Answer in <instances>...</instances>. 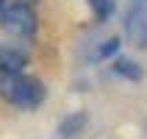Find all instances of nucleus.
<instances>
[{"label": "nucleus", "instance_id": "obj_1", "mask_svg": "<svg viewBox=\"0 0 147 139\" xmlns=\"http://www.w3.org/2000/svg\"><path fill=\"white\" fill-rule=\"evenodd\" d=\"M0 95L14 106L36 108L45 100V83L31 75H0Z\"/></svg>", "mask_w": 147, "mask_h": 139}, {"label": "nucleus", "instance_id": "obj_2", "mask_svg": "<svg viewBox=\"0 0 147 139\" xmlns=\"http://www.w3.org/2000/svg\"><path fill=\"white\" fill-rule=\"evenodd\" d=\"M0 22L11 36H31L36 31V14L33 8H25V6H8L3 14H0Z\"/></svg>", "mask_w": 147, "mask_h": 139}, {"label": "nucleus", "instance_id": "obj_3", "mask_svg": "<svg viewBox=\"0 0 147 139\" xmlns=\"http://www.w3.org/2000/svg\"><path fill=\"white\" fill-rule=\"evenodd\" d=\"M28 56L20 47H0V75H22Z\"/></svg>", "mask_w": 147, "mask_h": 139}, {"label": "nucleus", "instance_id": "obj_4", "mask_svg": "<svg viewBox=\"0 0 147 139\" xmlns=\"http://www.w3.org/2000/svg\"><path fill=\"white\" fill-rule=\"evenodd\" d=\"M128 33L139 47H147V8H133L128 14Z\"/></svg>", "mask_w": 147, "mask_h": 139}, {"label": "nucleus", "instance_id": "obj_5", "mask_svg": "<svg viewBox=\"0 0 147 139\" xmlns=\"http://www.w3.org/2000/svg\"><path fill=\"white\" fill-rule=\"evenodd\" d=\"M114 73L125 75V78H133V81H139L142 75V67L136 64V61H128V58H119V61H114Z\"/></svg>", "mask_w": 147, "mask_h": 139}, {"label": "nucleus", "instance_id": "obj_6", "mask_svg": "<svg viewBox=\"0 0 147 139\" xmlns=\"http://www.w3.org/2000/svg\"><path fill=\"white\" fill-rule=\"evenodd\" d=\"M83 123H86V114H83V111H78L75 117H69V120H67V123L61 125V134H64V136H72V134L78 131V128H81Z\"/></svg>", "mask_w": 147, "mask_h": 139}, {"label": "nucleus", "instance_id": "obj_7", "mask_svg": "<svg viewBox=\"0 0 147 139\" xmlns=\"http://www.w3.org/2000/svg\"><path fill=\"white\" fill-rule=\"evenodd\" d=\"M89 6L94 8V14H97L100 20H106V17L114 11V0H89Z\"/></svg>", "mask_w": 147, "mask_h": 139}, {"label": "nucleus", "instance_id": "obj_8", "mask_svg": "<svg viewBox=\"0 0 147 139\" xmlns=\"http://www.w3.org/2000/svg\"><path fill=\"white\" fill-rule=\"evenodd\" d=\"M117 47H119V39H117V36H111V39L103 42V47L94 53V58H106V56H111V53H117Z\"/></svg>", "mask_w": 147, "mask_h": 139}, {"label": "nucleus", "instance_id": "obj_9", "mask_svg": "<svg viewBox=\"0 0 147 139\" xmlns=\"http://www.w3.org/2000/svg\"><path fill=\"white\" fill-rule=\"evenodd\" d=\"M17 6H25V8H33V6H36V0H17Z\"/></svg>", "mask_w": 147, "mask_h": 139}, {"label": "nucleus", "instance_id": "obj_10", "mask_svg": "<svg viewBox=\"0 0 147 139\" xmlns=\"http://www.w3.org/2000/svg\"><path fill=\"white\" fill-rule=\"evenodd\" d=\"M3 11H6V0H0V14H3Z\"/></svg>", "mask_w": 147, "mask_h": 139}]
</instances>
